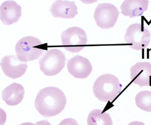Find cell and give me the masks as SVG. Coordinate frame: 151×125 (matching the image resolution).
<instances>
[{"mask_svg":"<svg viewBox=\"0 0 151 125\" xmlns=\"http://www.w3.org/2000/svg\"><path fill=\"white\" fill-rule=\"evenodd\" d=\"M7 115L3 109L0 108V125H4L6 121Z\"/></svg>","mask_w":151,"mask_h":125,"instance_id":"obj_18","label":"cell"},{"mask_svg":"<svg viewBox=\"0 0 151 125\" xmlns=\"http://www.w3.org/2000/svg\"><path fill=\"white\" fill-rule=\"evenodd\" d=\"M132 82L140 87L151 86V64L149 62L136 63L130 68Z\"/></svg>","mask_w":151,"mask_h":125,"instance_id":"obj_10","label":"cell"},{"mask_svg":"<svg viewBox=\"0 0 151 125\" xmlns=\"http://www.w3.org/2000/svg\"><path fill=\"white\" fill-rule=\"evenodd\" d=\"M137 106L142 110L151 112V91H142L135 97Z\"/></svg>","mask_w":151,"mask_h":125,"instance_id":"obj_16","label":"cell"},{"mask_svg":"<svg viewBox=\"0 0 151 125\" xmlns=\"http://www.w3.org/2000/svg\"><path fill=\"white\" fill-rule=\"evenodd\" d=\"M68 71L77 79H85L91 73L92 66L85 57L77 55L70 59L67 63Z\"/></svg>","mask_w":151,"mask_h":125,"instance_id":"obj_9","label":"cell"},{"mask_svg":"<svg viewBox=\"0 0 151 125\" xmlns=\"http://www.w3.org/2000/svg\"><path fill=\"white\" fill-rule=\"evenodd\" d=\"M122 85L114 75L104 74L99 76L93 85V93L101 101H112L119 94Z\"/></svg>","mask_w":151,"mask_h":125,"instance_id":"obj_2","label":"cell"},{"mask_svg":"<svg viewBox=\"0 0 151 125\" xmlns=\"http://www.w3.org/2000/svg\"><path fill=\"white\" fill-rule=\"evenodd\" d=\"M0 65L4 74L12 79H17L24 75L27 68V64L21 61L14 55L4 56Z\"/></svg>","mask_w":151,"mask_h":125,"instance_id":"obj_8","label":"cell"},{"mask_svg":"<svg viewBox=\"0 0 151 125\" xmlns=\"http://www.w3.org/2000/svg\"><path fill=\"white\" fill-rule=\"evenodd\" d=\"M24 93V89L22 85L13 83L4 89L2 92V97L8 105L15 106L22 101Z\"/></svg>","mask_w":151,"mask_h":125,"instance_id":"obj_14","label":"cell"},{"mask_svg":"<svg viewBox=\"0 0 151 125\" xmlns=\"http://www.w3.org/2000/svg\"><path fill=\"white\" fill-rule=\"evenodd\" d=\"M50 12L53 16L64 19H72L78 14L77 7L73 1H56L52 4Z\"/></svg>","mask_w":151,"mask_h":125,"instance_id":"obj_12","label":"cell"},{"mask_svg":"<svg viewBox=\"0 0 151 125\" xmlns=\"http://www.w3.org/2000/svg\"><path fill=\"white\" fill-rule=\"evenodd\" d=\"M88 125H113L111 118L108 113L99 109H95L88 116Z\"/></svg>","mask_w":151,"mask_h":125,"instance_id":"obj_15","label":"cell"},{"mask_svg":"<svg viewBox=\"0 0 151 125\" xmlns=\"http://www.w3.org/2000/svg\"><path fill=\"white\" fill-rule=\"evenodd\" d=\"M128 125H145L143 122L134 121L129 123Z\"/></svg>","mask_w":151,"mask_h":125,"instance_id":"obj_20","label":"cell"},{"mask_svg":"<svg viewBox=\"0 0 151 125\" xmlns=\"http://www.w3.org/2000/svg\"><path fill=\"white\" fill-rule=\"evenodd\" d=\"M21 16V7L14 1H5L0 6V19L4 24H12L17 22Z\"/></svg>","mask_w":151,"mask_h":125,"instance_id":"obj_11","label":"cell"},{"mask_svg":"<svg viewBox=\"0 0 151 125\" xmlns=\"http://www.w3.org/2000/svg\"><path fill=\"white\" fill-rule=\"evenodd\" d=\"M38 125H51L50 123L47 120H42L36 123Z\"/></svg>","mask_w":151,"mask_h":125,"instance_id":"obj_19","label":"cell"},{"mask_svg":"<svg viewBox=\"0 0 151 125\" xmlns=\"http://www.w3.org/2000/svg\"><path fill=\"white\" fill-rule=\"evenodd\" d=\"M62 44L65 49L72 53H77L82 50L87 43L86 33L76 26L70 27L63 32L61 35Z\"/></svg>","mask_w":151,"mask_h":125,"instance_id":"obj_5","label":"cell"},{"mask_svg":"<svg viewBox=\"0 0 151 125\" xmlns=\"http://www.w3.org/2000/svg\"><path fill=\"white\" fill-rule=\"evenodd\" d=\"M58 125H79L75 119L71 118L65 119L60 122Z\"/></svg>","mask_w":151,"mask_h":125,"instance_id":"obj_17","label":"cell"},{"mask_svg":"<svg viewBox=\"0 0 151 125\" xmlns=\"http://www.w3.org/2000/svg\"><path fill=\"white\" fill-rule=\"evenodd\" d=\"M148 0H127L124 1L120 7L122 13L130 18L140 16L148 10Z\"/></svg>","mask_w":151,"mask_h":125,"instance_id":"obj_13","label":"cell"},{"mask_svg":"<svg viewBox=\"0 0 151 125\" xmlns=\"http://www.w3.org/2000/svg\"><path fill=\"white\" fill-rule=\"evenodd\" d=\"M41 41L32 36H27L19 40L15 47L17 57L24 62L39 59L44 49L41 47Z\"/></svg>","mask_w":151,"mask_h":125,"instance_id":"obj_3","label":"cell"},{"mask_svg":"<svg viewBox=\"0 0 151 125\" xmlns=\"http://www.w3.org/2000/svg\"><path fill=\"white\" fill-rule=\"evenodd\" d=\"M65 55L58 49L46 52L40 60L41 71L47 76H54L62 71L65 64Z\"/></svg>","mask_w":151,"mask_h":125,"instance_id":"obj_4","label":"cell"},{"mask_svg":"<svg viewBox=\"0 0 151 125\" xmlns=\"http://www.w3.org/2000/svg\"><path fill=\"white\" fill-rule=\"evenodd\" d=\"M119 12L113 4H100L95 10L94 17L100 28L107 29L114 26L118 20Z\"/></svg>","mask_w":151,"mask_h":125,"instance_id":"obj_7","label":"cell"},{"mask_svg":"<svg viewBox=\"0 0 151 125\" xmlns=\"http://www.w3.org/2000/svg\"><path fill=\"white\" fill-rule=\"evenodd\" d=\"M151 39L150 32L144 27L143 25L135 24L129 26L127 29L125 41L132 49L141 50L147 47Z\"/></svg>","mask_w":151,"mask_h":125,"instance_id":"obj_6","label":"cell"},{"mask_svg":"<svg viewBox=\"0 0 151 125\" xmlns=\"http://www.w3.org/2000/svg\"><path fill=\"white\" fill-rule=\"evenodd\" d=\"M19 125H38L37 124H34L32 123H30V122H28V123H23V124H21Z\"/></svg>","mask_w":151,"mask_h":125,"instance_id":"obj_21","label":"cell"},{"mask_svg":"<svg viewBox=\"0 0 151 125\" xmlns=\"http://www.w3.org/2000/svg\"><path fill=\"white\" fill-rule=\"evenodd\" d=\"M66 103L65 95L61 89L55 87H47L39 92L35 105L41 115L45 117H50L61 113Z\"/></svg>","mask_w":151,"mask_h":125,"instance_id":"obj_1","label":"cell"}]
</instances>
